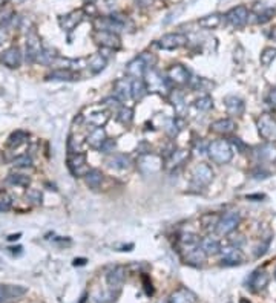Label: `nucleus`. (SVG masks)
Masks as SVG:
<instances>
[{
  "label": "nucleus",
  "mask_w": 276,
  "mask_h": 303,
  "mask_svg": "<svg viewBox=\"0 0 276 303\" xmlns=\"http://www.w3.org/2000/svg\"><path fill=\"white\" fill-rule=\"evenodd\" d=\"M207 152H209L210 159L217 164H227L233 156V150H232L230 143L224 141V140L210 143L207 147Z\"/></svg>",
  "instance_id": "nucleus-1"
},
{
  "label": "nucleus",
  "mask_w": 276,
  "mask_h": 303,
  "mask_svg": "<svg viewBox=\"0 0 276 303\" xmlns=\"http://www.w3.org/2000/svg\"><path fill=\"white\" fill-rule=\"evenodd\" d=\"M240 213L238 211H229L225 213L224 216L220 218L218 224H217V233L221 234V236H225V234H230L238 225H240Z\"/></svg>",
  "instance_id": "nucleus-4"
},
{
  "label": "nucleus",
  "mask_w": 276,
  "mask_h": 303,
  "mask_svg": "<svg viewBox=\"0 0 276 303\" xmlns=\"http://www.w3.org/2000/svg\"><path fill=\"white\" fill-rule=\"evenodd\" d=\"M108 167L115 169V170H126L131 167V158L123 153H112L106 159Z\"/></svg>",
  "instance_id": "nucleus-22"
},
{
  "label": "nucleus",
  "mask_w": 276,
  "mask_h": 303,
  "mask_svg": "<svg viewBox=\"0 0 276 303\" xmlns=\"http://www.w3.org/2000/svg\"><path fill=\"white\" fill-rule=\"evenodd\" d=\"M106 140H108V138H106L105 129L103 127H95L89 135H87L86 143L89 144L91 147H94V149H100Z\"/></svg>",
  "instance_id": "nucleus-27"
},
{
  "label": "nucleus",
  "mask_w": 276,
  "mask_h": 303,
  "mask_svg": "<svg viewBox=\"0 0 276 303\" xmlns=\"http://www.w3.org/2000/svg\"><path fill=\"white\" fill-rule=\"evenodd\" d=\"M169 303H196V296L187 288H180L169 297Z\"/></svg>",
  "instance_id": "nucleus-23"
},
{
  "label": "nucleus",
  "mask_w": 276,
  "mask_h": 303,
  "mask_svg": "<svg viewBox=\"0 0 276 303\" xmlns=\"http://www.w3.org/2000/svg\"><path fill=\"white\" fill-rule=\"evenodd\" d=\"M138 2H140L141 5H144V6H146V5H149L150 2H152V0H138Z\"/></svg>",
  "instance_id": "nucleus-54"
},
{
  "label": "nucleus",
  "mask_w": 276,
  "mask_h": 303,
  "mask_svg": "<svg viewBox=\"0 0 276 303\" xmlns=\"http://www.w3.org/2000/svg\"><path fill=\"white\" fill-rule=\"evenodd\" d=\"M192 181L198 187L209 185L213 181V170H212V167L209 166V164H204V162L195 166L193 170H192Z\"/></svg>",
  "instance_id": "nucleus-7"
},
{
  "label": "nucleus",
  "mask_w": 276,
  "mask_h": 303,
  "mask_svg": "<svg viewBox=\"0 0 276 303\" xmlns=\"http://www.w3.org/2000/svg\"><path fill=\"white\" fill-rule=\"evenodd\" d=\"M83 118L89 124L95 126V127H103L109 120V112L108 110H95V112L89 113V115H84Z\"/></svg>",
  "instance_id": "nucleus-28"
},
{
  "label": "nucleus",
  "mask_w": 276,
  "mask_h": 303,
  "mask_svg": "<svg viewBox=\"0 0 276 303\" xmlns=\"http://www.w3.org/2000/svg\"><path fill=\"white\" fill-rule=\"evenodd\" d=\"M28 140V133L27 132H22V130H17V132H12L8 138V147L11 149H17L19 146H22L25 141Z\"/></svg>",
  "instance_id": "nucleus-35"
},
{
  "label": "nucleus",
  "mask_w": 276,
  "mask_h": 303,
  "mask_svg": "<svg viewBox=\"0 0 276 303\" xmlns=\"http://www.w3.org/2000/svg\"><path fill=\"white\" fill-rule=\"evenodd\" d=\"M16 19V14H14V9L9 8V6H5L0 9V25H3V26H8V25Z\"/></svg>",
  "instance_id": "nucleus-43"
},
{
  "label": "nucleus",
  "mask_w": 276,
  "mask_h": 303,
  "mask_svg": "<svg viewBox=\"0 0 276 303\" xmlns=\"http://www.w3.org/2000/svg\"><path fill=\"white\" fill-rule=\"evenodd\" d=\"M115 146H117V143L114 140H106L102 144V147H100V152H103V153H106V155H112L115 150Z\"/></svg>",
  "instance_id": "nucleus-48"
},
{
  "label": "nucleus",
  "mask_w": 276,
  "mask_h": 303,
  "mask_svg": "<svg viewBox=\"0 0 276 303\" xmlns=\"http://www.w3.org/2000/svg\"><path fill=\"white\" fill-rule=\"evenodd\" d=\"M124 280H126V268L121 265H117L106 274V282L112 289H120Z\"/></svg>",
  "instance_id": "nucleus-13"
},
{
  "label": "nucleus",
  "mask_w": 276,
  "mask_h": 303,
  "mask_svg": "<svg viewBox=\"0 0 276 303\" xmlns=\"http://www.w3.org/2000/svg\"><path fill=\"white\" fill-rule=\"evenodd\" d=\"M0 193H2V188H0Z\"/></svg>",
  "instance_id": "nucleus-58"
},
{
  "label": "nucleus",
  "mask_w": 276,
  "mask_h": 303,
  "mask_svg": "<svg viewBox=\"0 0 276 303\" xmlns=\"http://www.w3.org/2000/svg\"><path fill=\"white\" fill-rule=\"evenodd\" d=\"M105 68H106V58L102 54L94 55L92 60L89 61V69L92 74H100Z\"/></svg>",
  "instance_id": "nucleus-37"
},
{
  "label": "nucleus",
  "mask_w": 276,
  "mask_h": 303,
  "mask_svg": "<svg viewBox=\"0 0 276 303\" xmlns=\"http://www.w3.org/2000/svg\"><path fill=\"white\" fill-rule=\"evenodd\" d=\"M236 129V123L230 118H221L210 124V130L218 135H229Z\"/></svg>",
  "instance_id": "nucleus-20"
},
{
  "label": "nucleus",
  "mask_w": 276,
  "mask_h": 303,
  "mask_svg": "<svg viewBox=\"0 0 276 303\" xmlns=\"http://www.w3.org/2000/svg\"><path fill=\"white\" fill-rule=\"evenodd\" d=\"M9 300V294H8V285H0V303H3Z\"/></svg>",
  "instance_id": "nucleus-50"
},
{
  "label": "nucleus",
  "mask_w": 276,
  "mask_h": 303,
  "mask_svg": "<svg viewBox=\"0 0 276 303\" xmlns=\"http://www.w3.org/2000/svg\"><path fill=\"white\" fill-rule=\"evenodd\" d=\"M114 94L120 101H126L132 97V81L128 78H118L114 83Z\"/></svg>",
  "instance_id": "nucleus-18"
},
{
  "label": "nucleus",
  "mask_w": 276,
  "mask_h": 303,
  "mask_svg": "<svg viewBox=\"0 0 276 303\" xmlns=\"http://www.w3.org/2000/svg\"><path fill=\"white\" fill-rule=\"evenodd\" d=\"M147 86L143 78H134L132 81V98L135 100H143L147 94Z\"/></svg>",
  "instance_id": "nucleus-32"
},
{
  "label": "nucleus",
  "mask_w": 276,
  "mask_h": 303,
  "mask_svg": "<svg viewBox=\"0 0 276 303\" xmlns=\"http://www.w3.org/2000/svg\"><path fill=\"white\" fill-rule=\"evenodd\" d=\"M225 20L235 28H243L248 22V9L246 6H235L225 14Z\"/></svg>",
  "instance_id": "nucleus-11"
},
{
  "label": "nucleus",
  "mask_w": 276,
  "mask_h": 303,
  "mask_svg": "<svg viewBox=\"0 0 276 303\" xmlns=\"http://www.w3.org/2000/svg\"><path fill=\"white\" fill-rule=\"evenodd\" d=\"M140 166H141L143 170L154 173V172H158V170L161 169L163 161H161L157 155L147 153V155H143V156L140 158Z\"/></svg>",
  "instance_id": "nucleus-24"
},
{
  "label": "nucleus",
  "mask_w": 276,
  "mask_h": 303,
  "mask_svg": "<svg viewBox=\"0 0 276 303\" xmlns=\"http://www.w3.org/2000/svg\"><path fill=\"white\" fill-rule=\"evenodd\" d=\"M95 31H109V32H120L124 29V22L118 17H97L94 20Z\"/></svg>",
  "instance_id": "nucleus-6"
},
{
  "label": "nucleus",
  "mask_w": 276,
  "mask_h": 303,
  "mask_svg": "<svg viewBox=\"0 0 276 303\" xmlns=\"http://www.w3.org/2000/svg\"><path fill=\"white\" fill-rule=\"evenodd\" d=\"M103 104L106 106V107H109L110 110L112 109H115V110H118L120 107H121V101L115 97H108V98H105V101H103Z\"/></svg>",
  "instance_id": "nucleus-49"
},
{
  "label": "nucleus",
  "mask_w": 276,
  "mask_h": 303,
  "mask_svg": "<svg viewBox=\"0 0 276 303\" xmlns=\"http://www.w3.org/2000/svg\"><path fill=\"white\" fill-rule=\"evenodd\" d=\"M180 241H181V245L184 247V251L191 250V248H195V247L199 245V237L196 234H192V233L183 234Z\"/></svg>",
  "instance_id": "nucleus-38"
},
{
  "label": "nucleus",
  "mask_w": 276,
  "mask_h": 303,
  "mask_svg": "<svg viewBox=\"0 0 276 303\" xmlns=\"http://www.w3.org/2000/svg\"><path fill=\"white\" fill-rule=\"evenodd\" d=\"M68 166H69V170L72 172L74 176H84L87 172H89L86 155L82 153V152H77V153H72V155L69 156Z\"/></svg>",
  "instance_id": "nucleus-10"
},
{
  "label": "nucleus",
  "mask_w": 276,
  "mask_h": 303,
  "mask_svg": "<svg viewBox=\"0 0 276 303\" xmlns=\"http://www.w3.org/2000/svg\"><path fill=\"white\" fill-rule=\"evenodd\" d=\"M170 101H172L173 107L177 109L180 113L184 112V109H186V100H184V95H183L180 91H172V94H170Z\"/></svg>",
  "instance_id": "nucleus-39"
},
{
  "label": "nucleus",
  "mask_w": 276,
  "mask_h": 303,
  "mask_svg": "<svg viewBox=\"0 0 276 303\" xmlns=\"http://www.w3.org/2000/svg\"><path fill=\"white\" fill-rule=\"evenodd\" d=\"M224 104H225V110H227V113L232 117H241L244 113V109H246L244 101L236 95H227L225 97Z\"/></svg>",
  "instance_id": "nucleus-15"
},
{
  "label": "nucleus",
  "mask_w": 276,
  "mask_h": 303,
  "mask_svg": "<svg viewBox=\"0 0 276 303\" xmlns=\"http://www.w3.org/2000/svg\"><path fill=\"white\" fill-rule=\"evenodd\" d=\"M86 2H87V3H94V2H95V0H86Z\"/></svg>",
  "instance_id": "nucleus-56"
},
{
  "label": "nucleus",
  "mask_w": 276,
  "mask_h": 303,
  "mask_svg": "<svg viewBox=\"0 0 276 303\" xmlns=\"http://www.w3.org/2000/svg\"><path fill=\"white\" fill-rule=\"evenodd\" d=\"M17 239H20V233H17V234H11V236H8V241H17Z\"/></svg>",
  "instance_id": "nucleus-53"
},
{
  "label": "nucleus",
  "mask_w": 276,
  "mask_h": 303,
  "mask_svg": "<svg viewBox=\"0 0 276 303\" xmlns=\"http://www.w3.org/2000/svg\"><path fill=\"white\" fill-rule=\"evenodd\" d=\"M146 86H147V91L150 92H166L169 91V80H166L163 75L155 71L154 68H150L146 71Z\"/></svg>",
  "instance_id": "nucleus-3"
},
{
  "label": "nucleus",
  "mask_w": 276,
  "mask_h": 303,
  "mask_svg": "<svg viewBox=\"0 0 276 303\" xmlns=\"http://www.w3.org/2000/svg\"><path fill=\"white\" fill-rule=\"evenodd\" d=\"M82 19H83V11H72L71 14L60 19V25H61V28L63 29L72 31L82 22Z\"/></svg>",
  "instance_id": "nucleus-26"
},
{
  "label": "nucleus",
  "mask_w": 276,
  "mask_h": 303,
  "mask_svg": "<svg viewBox=\"0 0 276 303\" xmlns=\"http://www.w3.org/2000/svg\"><path fill=\"white\" fill-rule=\"evenodd\" d=\"M5 42H6V35H5V32L2 29H0V46H2Z\"/></svg>",
  "instance_id": "nucleus-52"
},
{
  "label": "nucleus",
  "mask_w": 276,
  "mask_h": 303,
  "mask_svg": "<svg viewBox=\"0 0 276 303\" xmlns=\"http://www.w3.org/2000/svg\"><path fill=\"white\" fill-rule=\"evenodd\" d=\"M57 55H55V50L51 49V48H43L42 52L39 55V60H37V63H42V65H53V63L55 61Z\"/></svg>",
  "instance_id": "nucleus-36"
},
{
  "label": "nucleus",
  "mask_w": 276,
  "mask_h": 303,
  "mask_svg": "<svg viewBox=\"0 0 276 303\" xmlns=\"http://www.w3.org/2000/svg\"><path fill=\"white\" fill-rule=\"evenodd\" d=\"M92 39L95 43L100 46L108 48V49H118L121 46L120 37L115 32H109V31H95Z\"/></svg>",
  "instance_id": "nucleus-8"
},
{
  "label": "nucleus",
  "mask_w": 276,
  "mask_h": 303,
  "mask_svg": "<svg viewBox=\"0 0 276 303\" xmlns=\"http://www.w3.org/2000/svg\"><path fill=\"white\" fill-rule=\"evenodd\" d=\"M117 118L120 123L123 124H131L132 120H134V110L131 107H126V106H121L118 110H117Z\"/></svg>",
  "instance_id": "nucleus-40"
},
{
  "label": "nucleus",
  "mask_w": 276,
  "mask_h": 303,
  "mask_svg": "<svg viewBox=\"0 0 276 303\" xmlns=\"http://www.w3.org/2000/svg\"><path fill=\"white\" fill-rule=\"evenodd\" d=\"M220 221V216H217V214H204L203 219H201V224L204 228H212V227H215L217 228V224Z\"/></svg>",
  "instance_id": "nucleus-46"
},
{
  "label": "nucleus",
  "mask_w": 276,
  "mask_h": 303,
  "mask_svg": "<svg viewBox=\"0 0 276 303\" xmlns=\"http://www.w3.org/2000/svg\"><path fill=\"white\" fill-rule=\"evenodd\" d=\"M6 181L12 185H19V187H28L31 179L28 178V176H25V175H20V173H11Z\"/></svg>",
  "instance_id": "nucleus-41"
},
{
  "label": "nucleus",
  "mask_w": 276,
  "mask_h": 303,
  "mask_svg": "<svg viewBox=\"0 0 276 303\" xmlns=\"http://www.w3.org/2000/svg\"><path fill=\"white\" fill-rule=\"evenodd\" d=\"M220 254H221V260H222L224 265H238V263H241L243 259H244L243 251L235 245L222 247L220 250Z\"/></svg>",
  "instance_id": "nucleus-12"
},
{
  "label": "nucleus",
  "mask_w": 276,
  "mask_h": 303,
  "mask_svg": "<svg viewBox=\"0 0 276 303\" xmlns=\"http://www.w3.org/2000/svg\"><path fill=\"white\" fill-rule=\"evenodd\" d=\"M167 80L175 84H186L191 80V74L183 65H173L167 71Z\"/></svg>",
  "instance_id": "nucleus-14"
},
{
  "label": "nucleus",
  "mask_w": 276,
  "mask_h": 303,
  "mask_svg": "<svg viewBox=\"0 0 276 303\" xmlns=\"http://www.w3.org/2000/svg\"><path fill=\"white\" fill-rule=\"evenodd\" d=\"M84 181H86L87 187L92 188V190H97V188L103 182V173L100 170H97V169H92L84 175Z\"/></svg>",
  "instance_id": "nucleus-31"
},
{
  "label": "nucleus",
  "mask_w": 276,
  "mask_h": 303,
  "mask_svg": "<svg viewBox=\"0 0 276 303\" xmlns=\"http://www.w3.org/2000/svg\"><path fill=\"white\" fill-rule=\"evenodd\" d=\"M198 25L204 29H215L221 25V16L220 14H210V16H206L203 19L198 20Z\"/></svg>",
  "instance_id": "nucleus-33"
},
{
  "label": "nucleus",
  "mask_w": 276,
  "mask_h": 303,
  "mask_svg": "<svg viewBox=\"0 0 276 303\" xmlns=\"http://www.w3.org/2000/svg\"><path fill=\"white\" fill-rule=\"evenodd\" d=\"M275 277H276V270H275Z\"/></svg>",
  "instance_id": "nucleus-57"
},
{
  "label": "nucleus",
  "mask_w": 276,
  "mask_h": 303,
  "mask_svg": "<svg viewBox=\"0 0 276 303\" xmlns=\"http://www.w3.org/2000/svg\"><path fill=\"white\" fill-rule=\"evenodd\" d=\"M42 49H43V46H42L40 35L35 31H31L27 37V43H25V57H27V61L29 63V65L37 63Z\"/></svg>",
  "instance_id": "nucleus-2"
},
{
  "label": "nucleus",
  "mask_w": 276,
  "mask_h": 303,
  "mask_svg": "<svg viewBox=\"0 0 276 303\" xmlns=\"http://www.w3.org/2000/svg\"><path fill=\"white\" fill-rule=\"evenodd\" d=\"M79 78V74H75L71 69H65V68H58L54 69L53 72L48 74V80H57V81H74Z\"/></svg>",
  "instance_id": "nucleus-25"
},
{
  "label": "nucleus",
  "mask_w": 276,
  "mask_h": 303,
  "mask_svg": "<svg viewBox=\"0 0 276 303\" xmlns=\"http://www.w3.org/2000/svg\"><path fill=\"white\" fill-rule=\"evenodd\" d=\"M256 124H258V132L264 140H267L269 143L276 140V121L270 115H267V113L261 115Z\"/></svg>",
  "instance_id": "nucleus-5"
},
{
  "label": "nucleus",
  "mask_w": 276,
  "mask_h": 303,
  "mask_svg": "<svg viewBox=\"0 0 276 303\" xmlns=\"http://www.w3.org/2000/svg\"><path fill=\"white\" fill-rule=\"evenodd\" d=\"M147 69H149V68H147V65H146V61H144L141 57L134 58L132 61L128 63V66H126L128 75H131V77H134V78H141L143 75L146 74Z\"/></svg>",
  "instance_id": "nucleus-21"
},
{
  "label": "nucleus",
  "mask_w": 276,
  "mask_h": 303,
  "mask_svg": "<svg viewBox=\"0 0 276 303\" xmlns=\"http://www.w3.org/2000/svg\"><path fill=\"white\" fill-rule=\"evenodd\" d=\"M206 257H207V254L201 250L199 245L186 251V262H189L192 265H201L206 260Z\"/></svg>",
  "instance_id": "nucleus-30"
},
{
  "label": "nucleus",
  "mask_w": 276,
  "mask_h": 303,
  "mask_svg": "<svg viewBox=\"0 0 276 303\" xmlns=\"http://www.w3.org/2000/svg\"><path fill=\"white\" fill-rule=\"evenodd\" d=\"M267 285H269V274L266 271L258 270L248 277V286H250V289H253V291H256V293L266 289Z\"/></svg>",
  "instance_id": "nucleus-19"
},
{
  "label": "nucleus",
  "mask_w": 276,
  "mask_h": 303,
  "mask_svg": "<svg viewBox=\"0 0 276 303\" xmlns=\"http://www.w3.org/2000/svg\"><path fill=\"white\" fill-rule=\"evenodd\" d=\"M27 199L31 201L32 204H42V193L37 188H28L27 190Z\"/></svg>",
  "instance_id": "nucleus-47"
},
{
  "label": "nucleus",
  "mask_w": 276,
  "mask_h": 303,
  "mask_svg": "<svg viewBox=\"0 0 276 303\" xmlns=\"http://www.w3.org/2000/svg\"><path fill=\"white\" fill-rule=\"evenodd\" d=\"M269 101H270L273 106H276V89H273V91L269 94Z\"/></svg>",
  "instance_id": "nucleus-51"
},
{
  "label": "nucleus",
  "mask_w": 276,
  "mask_h": 303,
  "mask_svg": "<svg viewBox=\"0 0 276 303\" xmlns=\"http://www.w3.org/2000/svg\"><path fill=\"white\" fill-rule=\"evenodd\" d=\"M276 58V48H266L259 55V61L262 66H270Z\"/></svg>",
  "instance_id": "nucleus-42"
},
{
  "label": "nucleus",
  "mask_w": 276,
  "mask_h": 303,
  "mask_svg": "<svg viewBox=\"0 0 276 303\" xmlns=\"http://www.w3.org/2000/svg\"><path fill=\"white\" fill-rule=\"evenodd\" d=\"M187 43V37L184 34L180 32H170L163 35L161 39L158 40V46L161 49H166V50H172V49H178L181 46H184Z\"/></svg>",
  "instance_id": "nucleus-9"
},
{
  "label": "nucleus",
  "mask_w": 276,
  "mask_h": 303,
  "mask_svg": "<svg viewBox=\"0 0 276 303\" xmlns=\"http://www.w3.org/2000/svg\"><path fill=\"white\" fill-rule=\"evenodd\" d=\"M2 63L9 69H17L22 65V52L17 46H12L6 49L3 55H2Z\"/></svg>",
  "instance_id": "nucleus-16"
},
{
  "label": "nucleus",
  "mask_w": 276,
  "mask_h": 303,
  "mask_svg": "<svg viewBox=\"0 0 276 303\" xmlns=\"http://www.w3.org/2000/svg\"><path fill=\"white\" fill-rule=\"evenodd\" d=\"M12 166L19 169H28L32 167V158L29 155H20L12 159Z\"/></svg>",
  "instance_id": "nucleus-45"
},
{
  "label": "nucleus",
  "mask_w": 276,
  "mask_h": 303,
  "mask_svg": "<svg viewBox=\"0 0 276 303\" xmlns=\"http://www.w3.org/2000/svg\"><path fill=\"white\" fill-rule=\"evenodd\" d=\"M199 247H201V250L206 252L207 256L218 254L220 250H221L220 241L215 237H212V236H207V237L203 239V241H199Z\"/></svg>",
  "instance_id": "nucleus-29"
},
{
  "label": "nucleus",
  "mask_w": 276,
  "mask_h": 303,
  "mask_svg": "<svg viewBox=\"0 0 276 303\" xmlns=\"http://www.w3.org/2000/svg\"><path fill=\"white\" fill-rule=\"evenodd\" d=\"M189 158V150H173L170 158L167 159V166L169 167H177Z\"/></svg>",
  "instance_id": "nucleus-34"
},
{
  "label": "nucleus",
  "mask_w": 276,
  "mask_h": 303,
  "mask_svg": "<svg viewBox=\"0 0 276 303\" xmlns=\"http://www.w3.org/2000/svg\"><path fill=\"white\" fill-rule=\"evenodd\" d=\"M12 2H14V3H22V2H25V0H12Z\"/></svg>",
  "instance_id": "nucleus-55"
},
{
  "label": "nucleus",
  "mask_w": 276,
  "mask_h": 303,
  "mask_svg": "<svg viewBox=\"0 0 276 303\" xmlns=\"http://www.w3.org/2000/svg\"><path fill=\"white\" fill-rule=\"evenodd\" d=\"M255 156L261 162H276V144L266 143L255 149Z\"/></svg>",
  "instance_id": "nucleus-17"
},
{
  "label": "nucleus",
  "mask_w": 276,
  "mask_h": 303,
  "mask_svg": "<svg viewBox=\"0 0 276 303\" xmlns=\"http://www.w3.org/2000/svg\"><path fill=\"white\" fill-rule=\"evenodd\" d=\"M212 106H213V100H212V97H209V95L199 97V98L195 101V107H196L198 110H203V112L210 110Z\"/></svg>",
  "instance_id": "nucleus-44"
}]
</instances>
